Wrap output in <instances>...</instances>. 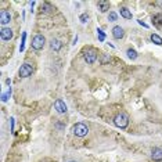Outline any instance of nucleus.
<instances>
[{
    "instance_id": "f257e3e1",
    "label": "nucleus",
    "mask_w": 162,
    "mask_h": 162,
    "mask_svg": "<svg viewBox=\"0 0 162 162\" xmlns=\"http://www.w3.org/2000/svg\"><path fill=\"white\" fill-rule=\"evenodd\" d=\"M114 123H115V126H118L121 129H125V128L129 125V117H128L125 112H121V114H118V115L114 118Z\"/></svg>"
},
{
    "instance_id": "f03ea898",
    "label": "nucleus",
    "mask_w": 162,
    "mask_h": 162,
    "mask_svg": "<svg viewBox=\"0 0 162 162\" xmlns=\"http://www.w3.org/2000/svg\"><path fill=\"white\" fill-rule=\"evenodd\" d=\"M72 132H74V134L75 136H78V137H85L89 133V128H87L85 123H76L74 126V129H72Z\"/></svg>"
},
{
    "instance_id": "7ed1b4c3",
    "label": "nucleus",
    "mask_w": 162,
    "mask_h": 162,
    "mask_svg": "<svg viewBox=\"0 0 162 162\" xmlns=\"http://www.w3.org/2000/svg\"><path fill=\"white\" fill-rule=\"evenodd\" d=\"M46 44V39L43 35H36V36L32 39V47L35 50H42Z\"/></svg>"
},
{
    "instance_id": "20e7f679",
    "label": "nucleus",
    "mask_w": 162,
    "mask_h": 162,
    "mask_svg": "<svg viewBox=\"0 0 162 162\" xmlns=\"http://www.w3.org/2000/svg\"><path fill=\"white\" fill-rule=\"evenodd\" d=\"M83 58H85V61H86L87 64H94L96 60H97V53H96L93 49H89L83 53Z\"/></svg>"
},
{
    "instance_id": "39448f33",
    "label": "nucleus",
    "mask_w": 162,
    "mask_h": 162,
    "mask_svg": "<svg viewBox=\"0 0 162 162\" xmlns=\"http://www.w3.org/2000/svg\"><path fill=\"white\" fill-rule=\"evenodd\" d=\"M32 72H33V68H32L31 64H28V62H25L21 65V68H19V76L21 78H28V76H31Z\"/></svg>"
},
{
    "instance_id": "423d86ee",
    "label": "nucleus",
    "mask_w": 162,
    "mask_h": 162,
    "mask_svg": "<svg viewBox=\"0 0 162 162\" xmlns=\"http://www.w3.org/2000/svg\"><path fill=\"white\" fill-rule=\"evenodd\" d=\"M10 22H11V14H10V11L3 10V11L0 12V24L3 25V28H4V25L10 24Z\"/></svg>"
},
{
    "instance_id": "0eeeda50",
    "label": "nucleus",
    "mask_w": 162,
    "mask_h": 162,
    "mask_svg": "<svg viewBox=\"0 0 162 162\" xmlns=\"http://www.w3.org/2000/svg\"><path fill=\"white\" fill-rule=\"evenodd\" d=\"M54 110H56L58 114H65V112L68 111V108H67V104H65V103H64L61 99H58L56 103H54Z\"/></svg>"
},
{
    "instance_id": "6e6552de",
    "label": "nucleus",
    "mask_w": 162,
    "mask_h": 162,
    "mask_svg": "<svg viewBox=\"0 0 162 162\" xmlns=\"http://www.w3.org/2000/svg\"><path fill=\"white\" fill-rule=\"evenodd\" d=\"M0 37H1V40H4V42H7V40H10L12 37V31L10 29V28H1V31H0Z\"/></svg>"
},
{
    "instance_id": "1a4fd4ad",
    "label": "nucleus",
    "mask_w": 162,
    "mask_h": 162,
    "mask_svg": "<svg viewBox=\"0 0 162 162\" xmlns=\"http://www.w3.org/2000/svg\"><path fill=\"white\" fill-rule=\"evenodd\" d=\"M123 35H125V32H123V28L122 26L117 25V26L112 28V36L115 37V39H122Z\"/></svg>"
},
{
    "instance_id": "9d476101",
    "label": "nucleus",
    "mask_w": 162,
    "mask_h": 162,
    "mask_svg": "<svg viewBox=\"0 0 162 162\" xmlns=\"http://www.w3.org/2000/svg\"><path fill=\"white\" fill-rule=\"evenodd\" d=\"M151 158L154 159V161H162V150L161 148H152L151 151Z\"/></svg>"
},
{
    "instance_id": "9b49d317",
    "label": "nucleus",
    "mask_w": 162,
    "mask_h": 162,
    "mask_svg": "<svg viewBox=\"0 0 162 162\" xmlns=\"http://www.w3.org/2000/svg\"><path fill=\"white\" fill-rule=\"evenodd\" d=\"M97 6H99L100 11L101 12H105L110 10V3L108 1H104V0H100V1H97Z\"/></svg>"
},
{
    "instance_id": "f8f14e48",
    "label": "nucleus",
    "mask_w": 162,
    "mask_h": 162,
    "mask_svg": "<svg viewBox=\"0 0 162 162\" xmlns=\"http://www.w3.org/2000/svg\"><path fill=\"white\" fill-rule=\"evenodd\" d=\"M119 12H121V15L126 19H132V12L129 8H126V7H121L119 8Z\"/></svg>"
},
{
    "instance_id": "ddd939ff",
    "label": "nucleus",
    "mask_w": 162,
    "mask_h": 162,
    "mask_svg": "<svg viewBox=\"0 0 162 162\" xmlns=\"http://www.w3.org/2000/svg\"><path fill=\"white\" fill-rule=\"evenodd\" d=\"M50 47H51V50H54V51H58V50L62 47V43L60 40H57V39H53V40L50 42Z\"/></svg>"
},
{
    "instance_id": "4468645a",
    "label": "nucleus",
    "mask_w": 162,
    "mask_h": 162,
    "mask_svg": "<svg viewBox=\"0 0 162 162\" xmlns=\"http://www.w3.org/2000/svg\"><path fill=\"white\" fill-rule=\"evenodd\" d=\"M150 39H151V42H152V43L158 44V46H161L162 44V37L159 36V35H156V33H152Z\"/></svg>"
},
{
    "instance_id": "2eb2a0df",
    "label": "nucleus",
    "mask_w": 162,
    "mask_h": 162,
    "mask_svg": "<svg viewBox=\"0 0 162 162\" xmlns=\"http://www.w3.org/2000/svg\"><path fill=\"white\" fill-rule=\"evenodd\" d=\"M126 54H128V57H129V58H132V60H136V58H137L136 50H133V49H128Z\"/></svg>"
},
{
    "instance_id": "dca6fc26",
    "label": "nucleus",
    "mask_w": 162,
    "mask_h": 162,
    "mask_svg": "<svg viewBox=\"0 0 162 162\" xmlns=\"http://www.w3.org/2000/svg\"><path fill=\"white\" fill-rule=\"evenodd\" d=\"M10 96H11V87L7 90V93H3V94H1V101H3V103H6Z\"/></svg>"
},
{
    "instance_id": "f3484780",
    "label": "nucleus",
    "mask_w": 162,
    "mask_h": 162,
    "mask_svg": "<svg viewBox=\"0 0 162 162\" xmlns=\"http://www.w3.org/2000/svg\"><path fill=\"white\" fill-rule=\"evenodd\" d=\"M118 19V15H117V12L111 11L110 14H108V21H111V22H114V21H117Z\"/></svg>"
},
{
    "instance_id": "a211bd4d",
    "label": "nucleus",
    "mask_w": 162,
    "mask_h": 162,
    "mask_svg": "<svg viewBox=\"0 0 162 162\" xmlns=\"http://www.w3.org/2000/svg\"><path fill=\"white\" fill-rule=\"evenodd\" d=\"M25 39H26V32H24V33H22V40H21L19 51H24V47H25Z\"/></svg>"
},
{
    "instance_id": "6ab92c4d",
    "label": "nucleus",
    "mask_w": 162,
    "mask_h": 162,
    "mask_svg": "<svg viewBox=\"0 0 162 162\" xmlns=\"http://www.w3.org/2000/svg\"><path fill=\"white\" fill-rule=\"evenodd\" d=\"M110 60H111V57L108 54H103L101 56V64H107V62H110Z\"/></svg>"
},
{
    "instance_id": "aec40b11",
    "label": "nucleus",
    "mask_w": 162,
    "mask_h": 162,
    "mask_svg": "<svg viewBox=\"0 0 162 162\" xmlns=\"http://www.w3.org/2000/svg\"><path fill=\"white\" fill-rule=\"evenodd\" d=\"M97 33H99V39L101 42H104V39H105V33L101 31V29H97Z\"/></svg>"
},
{
    "instance_id": "412c9836",
    "label": "nucleus",
    "mask_w": 162,
    "mask_h": 162,
    "mask_svg": "<svg viewBox=\"0 0 162 162\" xmlns=\"http://www.w3.org/2000/svg\"><path fill=\"white\" fill-rule=\"evenodd\" d=\"M87 21H89V15H87V14H82V15H81V22L86 24Z\"/></svg>"
},
{
    "instance_id": "4be33fe9",
    "label": "nucleus",
    "mask_w": 162,
    "mask_h": 162,
    "mask_svg": "<svg viewBox=\"0 0 162 162\" xmlns=\"http://www.w3.org/2000/svg\"><path fill=\"white\" fill-rule=\"evenodd\" d=\"M44 8V11H50V10H53L51 8V6L50 4H47V3H44V4H42V10Z\"/></svg>"
},
{
    "instance_id": "5701e85b",
    "label": "nucleus",
    "mask_w": 162,
    "mask_h": 162,
    "mask_svg": "<svg viewBox=\"0 0 162 162\" xmlns=\"http://www.w3.org/2000/svg\"><path fill=\"white\" fill-rule=\"evenodd\" d=\"M10 123H11V132H14V118L10 119Z\"/></svg>"
},
{
    "instance_id": "b1692460",
    "label": "nucleus",
    "mask_w": 162,
    "mask_h": 162,
    "mask_svg": "<svg viewBox=\"0 0 162 162\" xmlns=\"http://www.w3.org/2000/svg\"><path fill=\"white\" fill-rule=\"evenodd\" d=\"M139 24H140V25H143L144 28H148V25H147V24H144L143 21H139Z\"/></svg>"
},
{
    "instance_id": "393cba45",
    "label": "nucleus",
    "mask_w": 162,
    "mask_h": 162,
    "mask_svg": "<svg viewBox=\"0 0 162 162\" xmlns=\"http://www.w3.org/2000/svg\"><path fill=\"white\" fill-rule=\"evenodd\" d=\"M69 162H76V161H69Z\"/></svg>"
}]
</instances>
